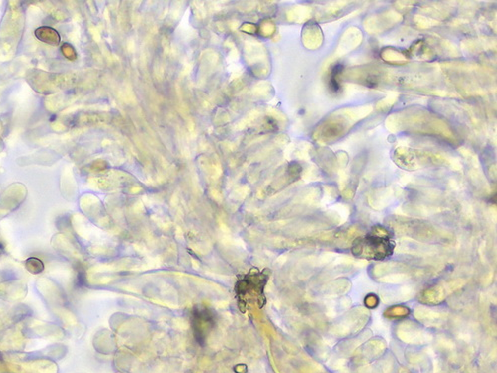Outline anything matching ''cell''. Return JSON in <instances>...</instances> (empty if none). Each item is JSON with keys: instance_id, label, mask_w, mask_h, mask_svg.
<instances>
[{"instance_id": "obj_4", "label": "cell", "mask_w": 497, "mask_h": 373, "mask_svg": "<svg viewBox=\"0 0 497 373\" xmlns=\"http://www.w3.org/2000/svg\"><path fill=\"white\" fill-rule=\"evenodd\" d=\"M410 313V310L408 307L403 306V305H394L389 307L385 311V316L389 318H400L407 316Z\"/></svg>"}, {"instance_id": "obj_2", "label": "cell", "mask_w": 497, "mask_h": 373, "mask_svg": "<svg viewBox=\"0 0 497 373\" xmlns=\"http://www.w3.org/2000/svg\"><path fill=\"white\" fill-rule=\"evenodd\" d=\"M268 274L264 272L249 273L245 276L243 280H238L236 285V290L240 298L255 296V300L263 304V287L267 280Z\"/></svg>"}, {"instance_id": "obj_5", "label": "cell", "mask_w": 497, "mask_h": 373, "mask_svg": "<svg viewBox=\"0 0 497 373\" xmlns=\"http://www.w3.org/2000/svg\"><path fill=\"white\" fill-rule=\"evenodd\" d=\"M25 267L32 274H39L44 270L43 262L35 257L27 259V261L25 262Z\"/></svg>"}, {"instance_id": "obj_6", "label": "cell", "mask_w": 497, "mask_h": 373, "mask_svg": "<svg viewBox=\"0 0 497 373\" xmlns=\"http://www.w3.org/2000/svg\"><path fill=\"white\" fill-rule=\"evenodd\" d=\"M342 69H343V67H342L341 65H336V66L333 68L332 72H331V77H330V88H331V90H332L333 92H337V91H339V90H340V85H339V83H338V81H337V76H338V74L342 71Z\"/></svg>"}, {"instance_id": "obj_7", "label": "cell", "mask_w": 497, "mask_h": 373, "mask_svg": "<svg viewBox=\"0 0 497 373\" xmlns=\"http://www.w3.org/2000/svg\"><path fill=\"white\" fill-rule=\"evenodd\" d=\"M379 303V298L375 294H368L365 298V305L369 308L376 307Z\"/></svg>"}, {"instance_id": "obj_3", "label": "cell", "mask_w": 497, "mask_h": 373, "mask_svg": "<svg viewBox=\"0 0 497 373\" xmlns=\"http://www.w3.org/2000/svg\"><path fill=\"white\" fill-rule=\"evenodd\" d=\"M191 324L194 337L199 344L206 342L207 335L215 325V315L205 306H196L192 311Z\"/></svg>"}, {"instance_id": "obj_1", "label": "cell", "mask_w": 497, "mask_h": 373, "mask_svg": "<svg viewBox=\"0 0 497 373\" xmlns=\"http://www.w3.org/2000/svg\"><path fill=\"white\" fill-rule=\"evenodd\" d=\"M394 243L386 232L373 233L357 238L352 245V253L355 257L367 260H384L391 256L394 251Z\"/></svg>"}]
</instances>
